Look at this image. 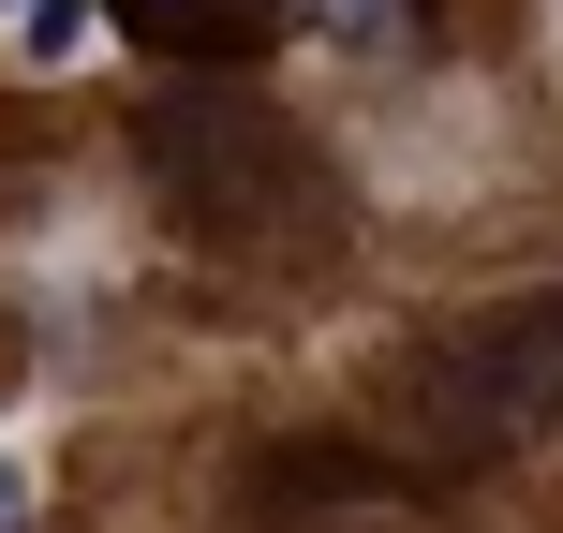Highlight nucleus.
<instances>
[{
	"mask_svg": "<svg viewBox=\"0 0 563 533\" xmlns=\"http://www.w3.org/2000/svg\"><path fill=\"white\" fill-rule=\"evenodd\" d=\"M148 178H164V208L194 237H223V253H267V237H311L341 208L327 148L297 134L282 104H253V89H164V104L134 119Z\"/></svg>",
	"mask_w": 563,
	"mask_h": 533,
	"instance_id": "nucleus-1",
	"label": "nucleus"
},
{
	"mask_svg": "<svg viewBox=\"0 0 563 533\" xmlns=\"http://www.w3.org/2000/svg\"><path fill=\"white\" fill-rule=\"evenodd\" d=\"M386 415L416 430V475H475V459H505L519 430H563V297L460 311V326L386 386Z\"/></svg>",
	"mask_w": 563,
	"mask_h": 533,
	"instance_id": "nucleus-2",
	"label": "nucleus"
},
{
	"mask_svg": "<svg viewBox=\"0 0 563 533\" xmlns=\"http://www.w3.org/2000/svg\"><path fill=\"white\" fill-rule=\"evenodd\" d=\"M282 15H297V0H119V30H134L148 59H178V75H238V59H267Z\"/></svg>",
	"mask_w": 563,
	"mask_h": 533,
	"instance_id": "nucleus-3",
	"label": "nucleus"
},
{
	"mask_svg": "<svg viewBox=\"0 0 563 533\" xmlns=\"http://www.w3.org/2000/svg\"><path fill=\"white\" fill-rule=\"evenodd\" d=\"M386 489H416V459H371V445H267V504H386Z\"/></svg>",
	"mask_w": 563,
	"mask_h": 533,
	"instance_id": "nucleus-4",
	"label": "nucleus"
},
{
	"mask_svg": "<svg viewBox=\"0 0 563 533\" xmlns=\"http://www.w3.org/2000/svg\"><path fill=\"white\" fill-rule=\"evenodd\" d=\"M0 533H30V459L0 445Z\"/></svg>",
	"mask_w": 563,
	"mask_h": 533,
	"instance_id": "nucleus-5",
	"label": "nucleus"
}]
</instances>
